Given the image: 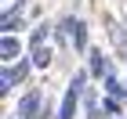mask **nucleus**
I'll return each instance as SVG.
<instances>
[{
    "mask_svg": "<svg viewBox=\"0 0 127 119\" xmlns=\"http://www.w3.org/2000/svg\"><path fill=\"white\" fill-rule=\"evenodd\" d=\"M29 65H33V58H18V61H11V65H4V76H0V94H7V90H15L18 83H26Z\"/></svg>",
    "mask_w": 127,
    "mask_h": 119,
    "instance_id": "nucleus-1",
    "label": "nucleus"
},
{
    "mask_svg": "<svg viewBox=\"0 0 127 119\" xmlns=\"http://www.w3.org/2000/svg\"><path fill=\"white\" fill-rule=\"evenodd\" d=\"M40 112H44V94L40 90H26L18 101V116L22 119H40Z\"/></svg>",
    "mask_w": 127,
    "mask_h": 119,
    "instance_id": "nucleus-2",
    "label": "nucleus"
},
{
    "mask_svg": "<svg viewBox=\"0 0 127 119\" xmlns=\"http://www.w3.org/2000/svg\"><path fill=\"white\" fill-rule=\"evenodd\" d=\"M18 54H22V43H18V36H4V40H0V58H4V65L18 61Z\"/></svg>",
    "mask_w": 127,
    "mask_h": 119,
    "instance_id": "nucleus-3",
    "label": "nucleus"
},
{
    "mask_svg": "<svg viewBox=\"0 0 127 119\" xmlns=\"http://www.w3.org/2000/svg\"><path fill=\"white\" fill-rule=\"evenodd\" d=\"M87 72L95 79H105L109 76V69H105V54H102V51H95L91 47V54H87Z\"/></svg>",
    "mask_w": 127,
    "mask_h": 119,
    "instance_id": "nucleus-4",
    "label": "nucleus"
},
{
    "mask_svg": "<svg viewBox=\"0 0 127 119\" xmlns=\"http://www.w3.org/2000/svg\"><path fill=\"white\" fill-rule=\"evenodd\" d=\"M33 69H47L51 65V47H33Z\"/></svg>",
    "mask_w": 127,
    "mask_h": 119,
    "instance_id": "nucleus-5",
    "label": "nucleus"
},
{
    "mask_svg": "<svg viewBox=\"0 0 127 119\" xmlns=\"http://www.w3.org/2000/svg\"><path fill=\"white\" fill-rule=\"evenodd\" d=\"M18 29H22V18H18V15H4V29H0V33H4V36H15Z\"/></svg>",
    "mask_w": 127,
    "mask_h": 119,
    "instance_id": "nucleus-6",
    "label": "nucleus"
},
{
    "mask_svg": "<svg viewBox=\"0 0 127 119\" xmlns=\"http://www.w3.org/2000/svg\"><path fill=\"white\" fill-rule=\"evenodd\" d=\"M105 90H109V94H113V98H120V101H127V90L120 87V79H116V76H105Z\"/></svg>",
    "mask_w": 127,
    "mask_h": 119,
    "instance_id": "nucleus-7",
    "label": "nucleus"
},
{
    "mask_svg": "<svg viewBox=\"0 0 127 119\" xmlns=\"http://www.w3.org/2000/svg\"><path fill=\"white\" fill-rule=\"evenodd\" d=\"M47 29H51V25H36V29H33V36H29V51H33V47H44V40H47Z\"/></svg>",
    "mask_w": 127,
    "mask_h": 119,
    "instance_id": "nucleus-8",
    "label": "nucleus"
},
{
    "mask_svg": "<svg viewBox=\"0 0 127 119\" xmlns=\"http://www.w3.org/2000/svg\"><path fill=\"white\" fill-rule=\"evenodd\" d=\"M102 108H105L109 116H124V105H120V98H113V94H109V98L102 101Z\"/></svg>",
    "mask_w": 127,
    "mask_h": 119,
    "instance_id": "nucleus-9",
    "label": "nucleus"
},
{
    "mask_svg": "<svg viewBox=\"0 0 127 119\" xmlns=\"http://www.w3.org/2000/svg\"><path fill=\"white\" fill-rule=\"evenodd\" d=\"M124 33H127V22H124Z\"/></svg>",
    "mask_w": 127,
    "mask_h": 119,
    "instance_id": "nucleus-10",
    "label": "nucleus"
},
{
    "mask_svg": "<svg viewBox=\"0 0 127 119\" xmlns=\"http://www.w3.org/2000/svg\"><path fill=\"white\" fill-rule=\"evenodd\" d=\"M11 119H22V116H11Z\"/></svg>",
    "mask_w": 127,
    "mask_h": 119,
    "instance_id": "nucleus-11",
    "label": "nucleus"
}]
</instances>
